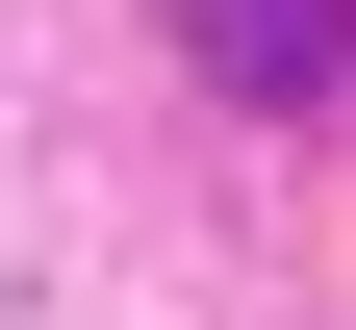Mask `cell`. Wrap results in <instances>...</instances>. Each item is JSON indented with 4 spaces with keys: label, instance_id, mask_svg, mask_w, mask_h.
<instances>
[{
    "label": "cell",
    "instance_id": "1",
    "mask_svg": "<svg viewBox=\"0 0 356 330\" xmlns=\"http://www.w3.org/2000/svg\"><path fill=\"white\" fill-rule=\"evenodd\" d=\"M178 26H204V76H229V102H356V0H178Z\"/></svg>",
    "mask_w": 356,
    "mask_h": 330
}]
</instances>
